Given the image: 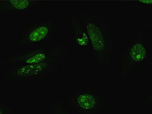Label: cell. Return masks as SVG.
<instances>
[{"label": "cell", "mask_w": 152, "mask_h": 114, "mask_svg": "<svg viewBox=\"0 0 152 114\" xmlns=\"http://www.w3.org/2000/svg\"><path fill=\"white\" fill-rule=\"evenodd\" d=\"M84 15L92 57L100 65H107L111 62L112 54V40L109 22L104 17L95 15L84 9Z\"/></svg>", "instance_id": "6da1fadb"}, {"label": "cell", "mask_w": 152, "mask_h": 114, "mask_svg": "<svg viewBox=\"0 0 152 114\" xmlns=\"http://www.w3.org/2000/svg\"><path fill=\"white\" fill-rule=\"evenodd\" d=\"M152 104V92L147 95L145 100L143 101V105H150Z\"/></svg>", "instance_id": "8fae6325"}, {"label": "cell", "mask_w": 152, "mask_h": 114, "mask_svg": "<svg viewBox=\"0 0 152 114\" xmlns=\"http://www.w3.org/2000/svg\"><path fill=\"white\" fill-rule=\"evenodd\" d=\"M50 114H73L66 109L61 102H55L52 104L50 109Z\"/></svg>", "instance_id": "9c48e42d"}, {"label": "cell", "mask_w": 152, "mask_h": 114, "mask_svg": "<svg viewBox=\"0 0 152 114\" xmlns=\"http://www.w3.org/2000/svg\"><path fill=\"white\" fill-rule=\"evenodd\" d=\"M55 27L56 25L51 20L31 24L21 32L16 45L20 48L44 43L52 36Z\"/></svg>", "instance_id": "8992f818"}, {"label": "cell", "mask_w": 152, "mask_h": 114, "mask_svg": "<svg viewBox=\"0 0 152 114\" xmlns=\"http://www.w3.org/2000/svg\"><path fill=\"white\" fill-rule=\"evenodd\" d=\"M137 2L141 4L147 5L152 7V0H138Z\"/></svg>", "instance_id": "7c38bea8"}, {"label": "cell", "mask_w": 152, "mask_h": 114, "mask_svg": "<svg viewBox=\"0 0 152 114\" xmlns=\"http://www.w3.org/2000/svg\"><path fill=\"white\" fill-rule=\"evenodd\" d=\"M71 24L73 27L74 45L79 48L90 49V41L85 25L84 9L75 12L71 16Z\"/></svg>", "instance_id": "52a82bcc"}, {"label": "cell", "mask_w": 152, "mask_h": 114, "mask_svg": "<svg viewBox=\"0 0 152 114\" xmlns=\"http://www.w3.org/2000/svg\"><path fill=\"white\" fill-rule=\"evenodd\" d=\"M57 65V58L39 64L9 65L6 69L5 77L9 81L36 79L53 72Z\"/></svg>", "instance_id": "7a4b0ae2"}, {"label": "cell", "mask_w": 152, "mask_h": 114, "mask_svg": "<svg viewBox=\"0 0 152 114\" xmlns=\"http://www.w3.org/2000/svg\"><path fill=\"white\" fill-rule=\"evenodd\" d=\"M150 53L145 42L140 38L131 40L126 47L120 69L118 82L126 79L132 70L147 62Z\"/></svg>", "instance_id": "3957f363"}, {"label": "cell", "mask_w": 152, "mask_h": 114, "mask_svg": "<svg viewBox=\"0 0 152 114\" xmlns=\"http://www.w3.org/2000/svg\"><path fill=\"white\" fill-rule=\"evenodd\" d=\"M60 45L52 48H34L24 53L6 57L1 62V65L7 66L14 65H32L45 62L57 58L61 54Z\"/></svg>", "instance_id": "5b68a950"}, {"label": "cell", "mask_w": 152, "mask_h": 114, "mask_svg": "<svg viewBox=\"0 0 152 114\" xmlns=\"http://www.w3.org/2000/svg\"><path fill=\"white\" fill-rule=\"evenodd\" d=\"M0 114H14L12 108L9 104L0 102Z\"/></svg>", "instance_id": "30bf717a"}, {"label": "cell", "mask_w": 152, "mask_h": 114, "mask_svg": "<svg viewBox=\"0 0 152 114\" xmlns=\"http://www.w3.org/2000/svg\"><path fill=\"white\" fill-rule=\"evenodd\" d=\"M41 3L38 0H0V13L27 12Z\"/></svg>", "instance_id": "ba28073f"}, {"label": "cell", "mask_w": 152, "mask_h": 114, "mask_svg": "<svg viewBox=\"0 0 152 114\" xmlns=\"http://www.w3.org/2000/svg\"><path fill=\"white\" fill-rule=\"evenodd\" d=\"M69 104L80 114H98L104 107V98L96 90L83 89L69 97Z\"/></svg>", "instance_id": "277c9868"}, {"label": "cell", "mask_w": 152, "mask_h": 114, "mask_svg": "<svg viewBox=\"0 0 152 114\" xmlns=\"http://www.w3.org/2000/svg\"><path fill=\"white\" fill-rule=\"evenodd\" d=\"M149 27L151 28V29H152V20H151L150 22V23H149Z\"/></svg>", "instance_id": "4fadbf2b"}]
</instances>
